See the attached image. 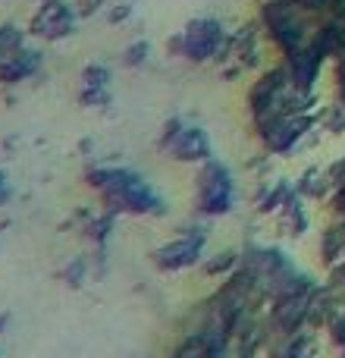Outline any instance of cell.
I'll list each match as a JSON object with an SVG mask.
<instances>
[{"instance_id":"obj_5","label":"cell","mask_w":345,"mask_h":358,"mask_svg":"<svg viewBox=\"0 0 345 358\" xmlns=\"http://www.w3.org/2000/svg\"><path fill=\"white\" fill-rule=\"evenodd\" d=\"M73 29H75V16L69 13L66 3H60V0H47V3L35 13V19H31V31L47 38V41L69 35Z\"/></svg>"},{"instance_id":"obj_8","label":"cell","mask_w":345,"mask_h":358,"mask_svg":"<svg viewBox=\"0 0 345 358\" xmlns=\"http://www.w3.org/2000/svg\"><path fill=\"white\" fill-rule=\"evenodd\" d=\"M145 54H148V44H145V41L132 44V48L126 50V63H142V60H145Z\"/></svg>"},{"instance_id":"obj_3","label":"cell","mask_w":345,"mask_h":358,"mask_svg":"<svg viewBox=\"0 0 345 358\" xmlns=\"http://www.w3.org/2000/svg\"><path fill=\"white\" fill-rule=\"evenodd\" d=\"M220 38L223 35H220L216 19H195V22L179 35V44H182L179 50H182L189 60H207V57L220 48Z\"/></svg>"},{"instance_id":"obj_10","label":"cell","mask_w":345,"mask_h":358,"mask_svg":"<svg viewBox=\"0 0 345 358\" xmlns=\"http://www.w3.org/2000/svg\"><path fill=\"white\" fill-rule=\"evenodd\" d=\"M79 3H82V13H94L101 3H104V0H79Z\"/></svg>"},{"instance_id":"obj_4","label":"cell","mask_w":345,"mask_h":358,"mask_svg":"<svg viewBox=\"0 0 345 358\" xmlns=\"http://www.w3.org/2000/svg\"><path fill=\"white\" fill-rule=\"evenodd\" d=\"M163 145L179 157V161H204L210 155V142L201 129L195 126H182L179 120H172V126L163 136Z\"/></svg>"},{"instance_id":"obj_1","label":"cell","mask_w":345,"mask_h":358,"mask_svg":"<svg viewBox=\"0 0 345 358\" xmlns=\"http://www.w3.org/2000/svg\"><path fill=\"white\" fill-rule=\"evenodd\" d=\"M88 179H91V182L123 210H132V214H148V210L161 208V201H157L154 192H151L135 173H129V170H91V176Z\"/></svg>"},{"instance_id":"obj_6","label":"cell","mask_w":345,"mask_h":358,"mask_svg":"<svg viewBox=\"0 0 345 358\" xmlns=\"http://www.w3.org/2000/svg\"><path fill=\"white\" fill-rule=\"evenodd\" d=\"M201 242H204L201 233L185 236V239L172 242V245H167L161 255H157V264H161L163 271H179V267L191 264V261L198 258V252H201Z\"/></svg>"},{"instance_id":"obj_9","label":"cell","mask_w":345,"mask_h":358,"mask_svg":"<svg viewBox=\"0 0 345 358\" xmlns=\"http://www.w3.org/2000/svg\"><path fill=\"white\" fill-rule=\"evenodd\" d=\"M10 201V185H6V176L0 173V204Z\"/></svg>"},{"instance_id":"obj_7","label":"cell","mask_w":345,"mask_h":358,"mask_svg":"<svg viewBox=\"0 0 345 358\" xmlns=\"http://www.w3.org/2000/svg\"><path fill=\"white\" fill-rule=\"evenodd\" d=\"M107 85H110V76L104 73L101 66H91L85 73V88H82V98L85 104H101L107 98Z\"/></svg>"},{"instance_id":"obj_2","label":"cell","mask_w":345,"mask_h":358,"mask_svg":"<svg viewBox=\"0 0 345 358\" xmlns=\"http://www.w3.org/2000/svg\"><path fill=\"white\" fill-rule=\"evenodd\" d=\"M233 201V179L220 164H207L198 176V204L204 214H223Z\"/></svg>"}]
</instances>
